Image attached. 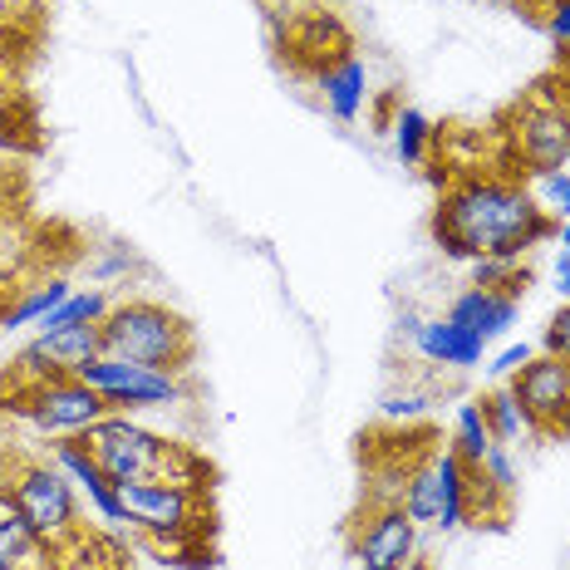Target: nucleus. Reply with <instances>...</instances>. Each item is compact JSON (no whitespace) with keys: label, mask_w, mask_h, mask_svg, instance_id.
I'll return each mask as SVG.
<instances>
[{"label":"nucleus","mask_w":570,"mask_h":570,"mask_svg":"<svg viewBox=\"0 0 570 570\" xmlns=\"http://www.w3.org/2000/svg\"><path fill=\"white\" fill-rule=\"evenodd\" d=\"M433 242L468 266L482 256L527 261L541 242H556V222L537 207L521 173H458L438 193Z\"/></svg>","instance_id":"obj_1"},{"label":"nucleus","mask_w":570,"mask_h":570,"mask_svg":"<svg viewBox=\"0 0 570 570\" xmlns=\"http://www.w3.org/2000/svg\"><path fill=\"white\" fill-rule=\"evenodd\" d=\"M79 438H85V448L99 458V468L114 482H173V487H193V492H212V478H217L207 453H197L193 443L153 433L134 413H109V419H99Z\"/></svg>","instance_id":"obj_2"},{"label":"nucleus","mask_w":570,"mask_h":570,"mask_svg":"<svg viewBox=\"0 0 570 570\" xmlns=\"http://www.w3.org/2000/svg\"><path fill=\"white\" fill-rule=\"evenodd\" d=\"M99 335H104V354L128 364H148V370L163 374H187L197 360V335L173 305L163 301H114L109 315L99 320Z\"/></svg>","instance_id":"obj_3"},{"label":"nucleus","mask_w":570,"mask_h":570,"mask_svg":"<svg viewBox=\"0 0 570 570\" xmlns=\"http://www.w3.org/2000/svg\"><path fill=\"white\" fill-rule=\"evenodd\" d=\"M0 389H6L0 409L26 419L40 438H79L114 413L99 389H89L75 374H55V379H40V384H0Z\"/></svg>","instance_id":"obj_4"},{"label":"nucleus","mask_w":570,"mask_h":570,"mask_svg":"<svg viewBox=\"0 0 570 570\" xmlns=\"http://www.w3.org/2000/svg\"><path fill=\"white\" fill-rule=\"evenodd\" d=\"M118 497H124L128 527L142 531L163 551H183V546L202 541V531L212 527V492H193V487L173 482H118Z\"/></svg>","instance_id":"obj_5"},{"label":"nucleus","mask_w":570,"mask_h":570,"mask_svg":"<svg viewBox=\"0 0 570 570\" xmlns=\"http://www.w3.org/2000/svg\"><path fill=\"white\" fill-rule=\"evenodd\" d=\"M10 497L20 502V512L35 531H40L45 546H55L59 556L69 546H85V507H79V487L55 468L50 458H26L20 453V472Z\"/></svg>","instance_id":"obj_6"},{"label":"nucleus","mask_w":570,"mask_h":570,"mask_svg":"<svg viewBox=\"0 0 570 570\" xmlns=\"http://www.w3.org/2000/svg\"><path fill=\"white\" fill-rule=\"evenodd\" d=\"M399 502H403V512L419 521V531L453 537V531L468 527V462L453 448L433 453L419 468H409Z\"/></svg>","instance_id":"obj_7"},{"label":"nucleus","mask_w":570,"mask_h":570,"mask_svg":"<svg viewBox=\"0 0 570 570\" xmlns=\"http://www.w3.org/2000/svg\"><path fill=\"white\" fill-rule=\"evenodd\" d=\"M507 158H512V168H521V177L570 163V114L551 89L531 94L527 104L512 109V118H507Z\"/></svg>","instance_id":"obj_8"},{"label":"nucleus","mask_w":570,"mask_h":570,"mask_svg":"<svg viewBox=\"0 0 570 570\" xmlns=\"http://www.w3.org/2000/svg\"><path fill=\"white\" fill-rule=\"evenodd\" d=\"M75 379H85L89 389H99L104 403H109L114 413L173 409V403H183V399H187L183 374H163V370H148V364L114 360V354H99V360L79 364Z\"/></svg>","instance_id":"obj_9"},{"label":"nucleus","mask_w":570,"mask_h":570,"mask_svg":"<svg viewBox=\"0 0 570 570\" xmlns=\"http://www.w3.org/2000/svg\"><path fill=\"white\" fill-rule=\"evenodd\" d=\"M419 521L403 512V502H370L350 541L354 570H409L419 556Z\"/></svg>","instance_id":"obj_10"},{"label":"nucleus","mask_w":570,"mask_h":570,"mask_svg":"<svg viewBox=\"0 0 570 570\" xmlns=\"http://www.w3.org/2000/svg\"><path fill=\"white\" fill-rule=\"evenodd\" d=\"M507 384H512L521 409H527L537 438L570 433V360H556V354L541 350V354H531Z\"/></svg>","instance_id":"obj_11"},{"label":"nucleus","mask_w":570,"mask_h":570,"mask_svg":"<svg viewBox=\"0 0 570 570\" xmlns=\"http://www.w3.org/2000/svg\"><path fill=\"white\" fill-rule=\"evenodd\" d=\"M350 30H344V20L335 10L325 6H305L295 10V16H285V35H281V50L295 59V69H325L335 65V59L350 55Z\"/></svg>","instance_id":"obj_12"},{"label":"nucleus","mask_w":570,"mask_h":570,"mask_svg":"<svg viewBox=\"0 0 570 570\" xmlns=\"http://www.w3.org/2000/svg\"><path fill=\"white\" fill-rule=\"evenodd\" d=\"M413 350H419L428 364H443V370H478L487 344L472 335L468 325L438 315V320H423V325L413 330Z\"/></svg>","instance_id":"obj_13"},{"label":"nucleus","mask_w":570,"mask_h":570,"mask_svg":"<svg viewBox=\"0 0 570 570\" xmlns=\"http://www.w3.org/2000/svg\"><path fill=\"white\" fill-rule=\"evenodd\" d=\"M517 311H521V301H512V295H502V291H482V285H468L462 295H453V305H448V320L468 325L482 344H497L502 335H512Z\"/></svg>","instance_id":"obj_14"},{"label":"nucleus","mask_w":570,"mask_h":570,"mask_svg":"<svg viewBox=\"0 0 570 570\" xmlns=\"http://www.w3.org/2000/svg\"><path fill=\"white\" fill-rule=\"evenodd\" d=\"M59 551L40 541L16 497H0V570H55Z\"/></svg>","instance_id":"obj_15"},{"label":"nucleus","mask_w":570,"mask_h":570,"mask_svg":"<svg viewBox=\"0 0 570 570\" xmlns=\"http://www.w3.org/2000/svg\"><path fill=\"white\" fill-rule=\"evenodd\" d=\"M320 85V99H325V109L340 118V124H354V118L364 114V99H370V69H364L360 55H344L335 65H325L315 75Z\"/></svg>","instance_id":"obj_16"},{"label":"nucleus","mask_w":570,"mask_h":570,"mask_svg":"<svg viewBox=\"0 0 570 570\" xmlns=\"http://www.w3.org/2000/svg\"><path fill=\"white\" fill-rule=\"evenodd\" d=\"M69 295H75V285L65 276H50L40 285H16V301H10V311H6V335L10 330H26V325H45Z\"/></svg>","instance_id":"obj_17"},{"label":"nucleus","mask_w":570,"mask_h":570,"mask_svg":"<svg viewBox=\"0 0 570 570\" xmlns=\"http://www.w3.org/2000/svg\"><path fill=\"white\" fill-rule=\"evenodd\" d=\"M40 40V0H0V55H30Z\"/></svg>","instance_id":"obj_18"},{"label":"nucleus","mask_w":570,"mask_h":570,"mask_svg":"<svg viewBox=\"0 0 570 570\" xmlns=\"http://www.w3.org/2000/svg\"><path fill=\"white\" fill-rule=\"evenodd\" d=\"M482 403V419H487V428H492V438L502 448H512L517 438H537V428H531V419H527V409L517 403V394H512V384H502V389H492L487 399H478Z\"/></svg>","instance_id":"obj_19"},{"label":"nucleus","mask_w":570,"mask_h":570,"mask_svg":"<svg viewBox=\"0 0 570 570\" xmlns=\"http://www.w3.org/2000/svg\"><path fill=\"white\" fill-rule=\"evenodd\" d=\"M433 142H438V128H433V118L428 114H419V109H399L394 114V153H399V163L423 168V163L433 158Z\"/></svg>","instance_id":"obj_20"},{"label":"nucleus","mask_w":570,"mask_h":570,"mask_svg":"<svg viewBox=\"0 0 570 570\" xmlns=\"http://www.w3.org/2000/svg\"><path fill=\"white\" fill-rule=\"evenodd\" d=\"M492 443H497V438H492V428H487V419H482V403H458L453 438H448V448H453V453L468 462V468H478Z\"/></svg>","instance_id":"obj_21"},{"label":"nucleus","mask_w":570,"mask_h":570,"mask_svg":"<svg viewBox=\"0 0 570 570\" xmlns=\"http://www.w3.org/2000/svg\"><path fill=\"white\" fill-rule=\"evenodd\" d=\"M472 285L502 291V295H512V301H521L531 285V271L521 266V261H507V256H482V261H472Z\"/></svg>","instance_id":"obj_22"},{"label":"nucleus","mask_w":570,"mask_h":570,"mask_svg":"<svg viewBox=\"0 0 570 570\" xmlns=\"http://www.w3.org/2000/svg\"><path fill=\"white\" fill-rule=\"evenodd\" d=\"M109 295H104V291H75V295H69V301L65 305H59V311L50 315V320H45V325L40 330H69V325H99V320L104 315H109Z\"/></svg>","instance_id":"obj_23"},{"label":"nucleus","mask_w":570,"mask_h":570,"mask_svg":"<svg viewBox=\"0 0 570 570\" xmlns=\"http://www.w3.org/2000/svg\"><path fill=\"white\" fill-rule=\"evenodd\" d=\"M527 187H531L537 207H541L551 222H566V217H570V177H566V168L531 173V177H527Z\"/></svg>","instance_id":"obj_24"},{"label":"nucleus","mask_w":570,"mask_h":570,"mask_svg":"<svg viewBox=\"0 0 570 570\" xmlns=\"http://www.w3.org/2000/svg\"><path fill=\"white\" fill-rule=\"evenodd\" d=\"M482 472H487V482L497 487V492H507V497H517V458H512V448H502V443H492L487 448V458H482Z\"/></svg>","instance_id":"obj_25"},{"label":"nucleus","mask_w":570,"mask_h":570,"mask_svg":"<svg viewBox=\"0 0 570 570\" xmlns=\"http://www.w3.org/2000/svg\"><path fill=\"white\" fill-rule=\"evenodd\" d=\"M20 202H26V177H20L16 163L0 158V227H10V217L20 212Z\"/></svg>","instance_id":"obj_26"},{"label":"nucleus","mask_w":570,"mask_h":570,"mask_svg":"<svg viewBox=\"0 0 570 570\" xmlns=\"http://www.w3.org/2000/svg\"><path fill=\"white\" fill-rule=\"evenodd\" d=\"M541 30L551 45L570 50V0H541Z\"/></svg>","instance_id":"obj_27"},{"label":"nucleus","mask_w":570,"mask_h":570,"mask_svg":"<svg viewBox=\"0 0 570 570\" xmlns=\"http://www.w3.org/2000/svg\"><path fill=\"white\" fill-rule=\"evenodd\" d=\"M541 350L556 354V360H570V301H561V311L551 315V325H546V335H541Z\"/></svg>","instance_id":"obj_28"},{"label":"nucleus","mask_w":570,"mask_h":570,"mask_svg":"<svg viewBox=\"0 0 570 570\" xmlns=\"http://www.w3.org/2000/svg\"><path fill=\"white\" fill-rule=\"evenodd\" d=\"M531 354H537V350H531L527 340H521V344H507V350H497V360L487 364V370H492V374H502V379H512V374L521 370V364L531 360Z\"/></svg>","instance_id":"obj_29"},{"label":"nucleus","mask_w":570,"mask_h":570,"mask_svg":"<svg viewBox=\"0 0 570 570\" xmlns=\"http://www.w3.org/2000/svg\"><path fill=\"white\" fill-rule=\"evenodd\" d=\"M423 409H428L423 399H403V394H389V399H384V409H379V413H384V419H413V413H423Z\"/></svg>","instance_id":"obj_30"},{"label":"nucleus","mask_w":570,"mask_h":570,"mask_svg":"<svg viewBox=\"0 0 570 570\" xmlns=\"http://www.w3.org/2000/svg\"><path fill=\"white\" fill-rule=\"evenodd\" d=\"M16 89H20V65H16V59L0 55V109H6V104L16 99Z\"/></svg>","instance_id":"obj_31"},{"label":"nucleus","mask_w":570,"mask_h":570,"mask_svg":"<svg viewBox=\"0 0 570 570\" xmlns=\"http://www.w3.org/2000/svg\"><path fill=\"white\" fill-rule=\"evenodd\" d=\"M16 472H20V453L16 448H0V497L16 487Z\"/></svg>","instance_id":"obj_32"},{"label":"nucleus","mask_w":570,"mask_h":570,"mask_svg":"<svg viewBox=\"0 0 570 570\" xmlns=\"http://www.w3.org/2000/svg\"><path fill=\"white\" fill-rule=\"evenodd\" d=\"M556 291H561V301H570V252L556 256Z\"/></svg>","instance_id":"obj_33"},{"label":"nucleus","mask_w":570,"mask_h":570,"mask_svg":"<svg viewBox=\"0 0 570 570\" xmlns=\"http://www.w3.org/2000/svg\"><path fill=\"white\" fill-rule=\"evenodd\" d=\"M10 301H16V285L0 281V330H6V311H10Z\"/></svg>","instance_id":"obj_34"},{"label":"nucleus","mask_w":570,"mask_h":570,"mask_svg":"<svg viewBox=\"0 0 570 570\" xmlns=\"http://www.w3.org/2000/svg\"><path fill=\"white\" fill-rule=\"evenodd\" d=\"M487 6H502V10H517L521 16V10H537V0H487Z\"/></svg>","instance_id":"obj_35"},{"label":"nucleus","mask_w":570,"mask_h":570,"mask_svg":"<svg viewBox=\"0 0 570 570\" xmlns=\"http://www.w3.org/2000/svg\"><path fill=\"white\" fill-rule=\"evenodd\" d=\"M556 246H561V252H570V217L556 222Z\"/></svg>","instance_id":"obj_36"},{"label":"nucleus","mask_w":570,"mask_h":570,"mask_svg":"<svg viewBox=\"0 0 570 570\" xmlns=\"http://www.w3.org/2000/svg\"><path fill=\"white\" fill-rule=\"evenodd\" d=\"M10 104H6V109H0V148H10Z\"/></svg>","instance_id":"obj_37"},{"label":"nucleus","mask_w":570,"mask_h":570,"mask_svg":"<svg viewBox=\"0 0 570 570\" xmlns=\"http://www.w3.org/2000/svg\"><path fill=\"white\" fill-rule=\"evenodd\" d=\"M556 99H561V104H566V114H570V89H566V94H556Z\"/></svg>","instance_id":"obj_38"},{"label":"nucleus","mask_w":570,"mask_h":570,"mask_svg":"<svg viewBox=\"0 0 570 570\" xmlns=\"http://www.w3.org/2000/svg\"><path fill=\"white\" fill-rule=\"evenodd\" d=\"M325 6H354V0H325Z\"/></svg>","instance_id":"obj_39"},{"label":"nucleus","mask_w":570,"mask_h":570,"mask_svg":"<svg viewBox=\"0 0 570 570\" xmlns=\"http://www.w3.org/2000/svg\"><path fill=\"white\" fill-rule=\"evenodd\" d=\"M566 177H570V163H566Z\"/></svg>","instance_id":"obj_40"}]
</instances>
